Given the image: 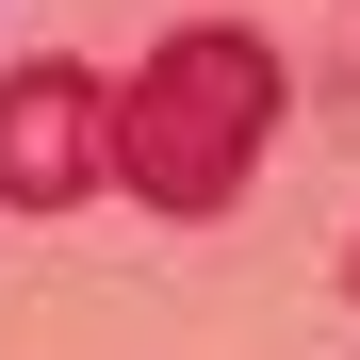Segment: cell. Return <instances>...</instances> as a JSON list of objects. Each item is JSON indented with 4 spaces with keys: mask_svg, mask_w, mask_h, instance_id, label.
I'll use <instances>...</instances> for the list:
<instances>
[{
    "mask_svg": "<svg viewBox=\"0 0 360 360\" xmlns=\"http://www.w3.org/2000/svg\"><path fill=\"white\" fill-rule=\"evenodd\" d=\"M278 131V49L246 17H197V33H164L131 98H115V180H131L148 213H229L246 197V164Z\"/></svg>",
    "mask_w": 360,
    "mask_h": 360,
    "instance_id": "6da1fadb",
    "label": "cell"
},
{
    "mask_svg": "<svg viewBox=\"0 0 360 360\" xmlns=\"http://www.w3.org/2000/svg\"><path fill=\"white\" fill-rule=\"evenodd\" d=\"M115 180V98L82 66H0V197L17 213H82Z\"/></svg>",
    "mask_w": 360,
    "mask_h": 360,
    "instance_id": "7a4b0ae2",
    "label": "cell"
},
{
    "mask_svg": "<svg viewBox=\"0 0 360 360\" xmlns=\"http://www.w3.org/2000/svg\"><path fill=\"white\" fill-rule=\"evenodd\" d=\"M344 295H360V246H344Z\"/></svg>",
    "mask_w": 360,
    "mask_h": 360,
    "instance_id": "3957f363",
    "label": "cell"
}]
</instances>
